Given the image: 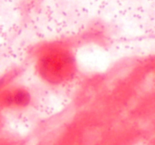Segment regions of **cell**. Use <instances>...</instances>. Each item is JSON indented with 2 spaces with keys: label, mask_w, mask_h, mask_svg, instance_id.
<instances>
[{
  "label": "cell",
  "mask_w": 155,
  "mask_h": 145,
  "mask_svg": "<svg viewBox=\"0 0 155 145\" xmlns=\"http://www.w3.org/2000/svg\"><path fill=\"white\" fill-rule=\"evenodd\" d=\"M72 65L70 57L64 54L55 53L46 55L42 63V72L49 79L58 80L64 77L67 69Z\"/></svg>",
  "instance_id": "obj_1"
},
{
  "label": "cell",
  "mask_w": 155,
  "mask_h": 145,
  "mask_svg": "<svg viewBox=\"0 0 155 145\" xmlns=\"http://www.w3.org/2000/svg\"><path fill=\"white\" fill-rule=\"evenodd\" d=\"M31 95L27 90L17 88L8 92L3 98V104L8 108H24L30 104Z\"/></svg>",
  "instance_id": "obj_2"
}]
</instances>
